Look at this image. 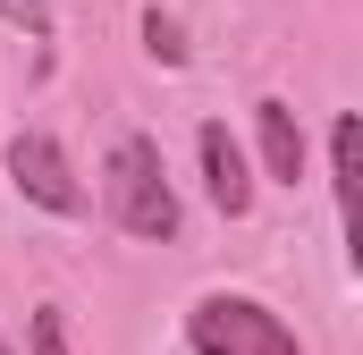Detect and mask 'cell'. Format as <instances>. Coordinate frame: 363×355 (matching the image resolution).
Wrapping results in <instances>:
<instances>
[{
	"label": "cell",
	"mask_w": 363,
	"mask_h": 355,
	"mask_svg": "<svg viewBox=\"0 0 363 355\" xmlns=\"http://www.w3.org/2000/svg\"><path fill=\"white\" fill-rule=\"evenodd\" d=\"M9 186L26 195V203H43V212H60V220H77L85 212V186L68 170V153L43 136V127H26V136H9Z\"/></svg>",
	"instance_id": "3957f363"
},
{
	"label": "cell",
	"mask_w": 363,
	"mask_h": 355,
	"mask_svg": "<svg viewBox=\"0 0 363 355\" xmlns=\"http://www.w3.org/2000/svg\"><path fill=\"white\" fill-rule=\"evenodd\" d=\"M330 186H338V220L355 237V212H363V127H355V110L330 127Z\"/></svg>",
	"instance_id": "8992f818"
},
{
	"label": "cell",
	"mask_w": 363,
	"mask_h": 355,
	"mask_svg": "<svg viewBox=\"0 0 363 355\" xmlns=\"http://www.w3.org/2000/svg\"><path fill=\"white\" fill-rule=\"evenodd\" d=\"M194 153H203V195H211L228 220H245V212H254V170H245V144L211 119V127L194 136Z\"/></svg>",
	"instance_id": "277c9868"
},
{
	"label": "cell",
	"mask_w": 363,
	"mask_h": 355,
	"mask_svg": "<svg viewBox=\"0 0 363 355\" xmlns=\"http://www.w3.org/2000/svg\"><path fill=\"white\" fill-rule=\"evenodd\" d=\"M186 347L194 355H304L296 347V330L279 322L262 296H203L194 313H186Z\"/></svg>",
	"instance_id": "7a4b0ae2"
},
{
	"label": "cell",
	"mask_w": 363,
	"mask_h": 355,
	"mask_svg": "<svg viewBox=\"0 0 363 355\" xmlns=\"http://www.w3.org/2000/svg\"><path fill=\"white\" fill-rule=\"evenodd\" d=\"M144 43H152V60H161V68H178V60H186V34H178V17H161V9L144 17Z\"/></svg>",
	"instance_id": "52a82bcc"
},
{
	"label": "cell",
	"mask_w": 363,
	"mask_h": 355,
	"mask_svg": "<svg viewBox=\"0 0 363 355\" xmlns=\"http://www.w3.org/2000/svg\"><path fill=\"white\" fill-rule=\"evenodd\" d=\"M26 355H77V347H68V322H60L51 305L34 313V330H26Z\"/></svg>",
	"instance_id": "ba28073f"
},
{
	"label": "cell",
	"mask_w": 363,
	"mask_h": 355,
	"mask_svg": "<svg viewBox=\"0 0 363 355\" xmlns=\"http://www.w3.org/2000/svg\"><path fill=\"white\" fill-rule=\"evenodd\" d=\"M101 203H110V220H118L127 237H144V246H169L178 220H186V212H178V186H169V161H161L152 136H118V144H110Z\"/></svg>",
	"instance_id": "6da1fadb"
},
{
	"label": "cell",
	"mask_w": 363,
	"mask_h": 355,
	"mask_svg": "<svg viewBox=\"0 0 363 355\" xmlns=\"http://www.w3.org/2000/svg\"><path fill=\"white\" fill-rule=\"evenodd\" d=\"M0 355H9V339H0Z\"/></svg>",
	"instance_id": "30bf717a"
},
{
	"label": "cell",
	"mask_w": 363,
	"mask_h": 355,
	"mask_svg": "<svg viewBox=\"0 0 363 355\" xmlns=\"http://www.w3.org/2000/svg\"><path fill=\"white\" fill-rule=\"evenodd\" d=\"M254 136H262V170L279 186H296L304 178V127H296V110L287 102H254Z\"/></svg>",
	"instance_id": "5b68a950"
},
{
	"label": "cell",
	"mask_w": 363,
	"mask_h": 355,
	"mask_svg": "<svg viewBox=\"0 0 363 355\" xmlns=\"http://www.w3.org/2000/svg\"><path fill=\"white\" fill-rule=\"evenodd\" d=\"M0 17H17L26 34H51V9H43V0H0Z\"/></svg>",
	"instance_id": "9c48e42d"
}]
</instances>
